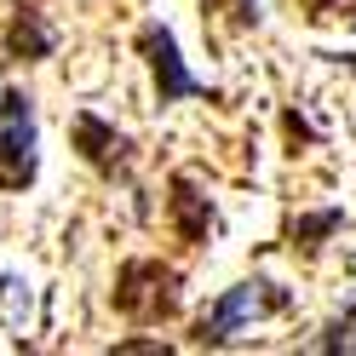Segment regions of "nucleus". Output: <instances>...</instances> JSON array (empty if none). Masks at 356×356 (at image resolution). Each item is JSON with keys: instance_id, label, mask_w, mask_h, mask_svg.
I'll return each mask as SVG.
<instances>
[{"instance_id": "obj_4", "label": "nucleus", "mask_w": 356, "mask_h": 356, "mask_svg": "<svg viewBox=\"0 0 356 356\" xmlns=\"http://www.w3.org/2000/svg\"><path fill=\"white\" fill-rule=\"evenodd\" d=\"M138 52L149 58V75H155V98L161 104H178V98H213L207 81H195L184 70V58H178V40L167 24H144L138 29Z\"/></svg>"}, {"instance_id": "obj_3", "label": "nucleus", "mask_w": 356, "mask_h": 356, "mask_svg": "<svg viewBox=\"0 0 356 356\" xmlns=\"http://www.w3.org/2000/svg\"><path fill=\"white\" fill-rule=\"evenodd\" d=\"M293 305V293H287L282 282H270V276H253V282H236L225 299H218L202 322H195V345H225L230 333L241 327V322H259V316H276V310H287Z\"/></svg>"}, {"instance_id": "obj_5", "label": "nucleus", "mask_w": 356, "mask_h": 356, "mask_svg": "<svg viewBox=\"0 0 356 356\" xmlns=\"http://www.w3.org/2000/svg\"><path fill=\"white\" fill-rule=\"evenodd\" d=\"M70 132H75V149H81V161H86V167H98L104 178L127 172V161H132L127 149H132V144H127V138H121V132L109 127L104 115H92V109H81Z\"/></svg>"}, {"instance_id": "obj_1", "label": "nucleus", "mask_w": 356, "mask_h": 356, "mask_svg": "<svg viewBox=\"0 0 356 356\" xmlns=\"http://www.w3.org/2000/svg\"><path fill=\"white\" fill-rule=\"evenodd\" d=\"M184 305V276L161 259H127L115 270V310L132 322H167Z\"/></svg>"}, {"instance_id": "obj_2", "label": "nucleus", "mask_w": 356, "mask_h": 356, "mask_svg": "<svg viewBox=\"0 0 356 356\" xmlns=\"http://www.w3.org/2000/svg\"><path fill=\"white\" fill-rule=\"evenodd\" d=\"M40 132H35V98L24 86L0 92V190H29L40 172Z\"/></svg>"}, {"instance_id": "obj_11", "label": "nucleus", "mask_w": 356, "mask_h": 356, "mask_svg": "<svg viewBox=\"0 0 356 356\" xmlns=\"http://www.w3.org/2000/svg\"><path fill=\"white\" fill-rule=\"evenodd\" d=\"M17 287H24L17 276H0V322H6V293H17Z\"/></svg>"}, {"instance_id": "obj_6", "label": "nucleus", "mask_w": 356, "mask_h": 356, "mask_svg": "<svg viewBox=\"0 0 356 356\" xmlns=\"http://www.w3.org/2000/svg\"><path fill=\"white\" fill-rule=\"evenodd\" d=\"M6 58H24V63H35V58H52V29H47V17H40L35 6H12V24H6Z\"/></svg>"}, {"instance_id": "obj_9", "label": "nucleus", "mask_w": 356, "mask_h": 356, "mask_svg": "<svg viewBox=\"0 0 356 356\" xmlns=\"http://www.w3.org/2000/svg\"><path fill=\"white\" fill-rule=\"evenodd\" d=\"M316 350H356V305L345 316H333L322 333H316Z\"/></svg>"}, {"instance_id": "obj_13", "label": "nucleus", "mask_w": 356, "mask_h": 356, "mask_svg": "<svg viewBox=\"0 0 356 356\" xmlns=\"http://www.w3.org/2000/svg\"><path fill=\"white\" fill-rule=\"evenodd\" d=\"M350 276H356V253H350Z\"/></svg>"}, {"instance_id": "obj_7", "label": "nucleus", "mask_w": 356, "mask_h": 356, "mask_svg": "<svg viewBox=\"0 0 356 356\" xmlns=\"http://www.w3.org/2000/svg\"><path fill=\"white\" fill-rule=\"evenodd\" d=\"M172 225H178V236H184L190 248H202L207 230H213V202L190 184V178H172Z\"/></svg>"}, {"instance_id": "obj_10", "label": "nucleus", "mask_w": 356, "mask_h": 356, "mask_svg": "<svg viewBox=\"0 0 356 356\" xmlns=\"http://www.w3.org/2000/svg\"><path fill=\"white\" fill-rule=\"evenodd\" d=\"M202 6H207V12H218V6H230V17H236L241 29H253V24H259V0H202Z\"/></svg>"}, {"instance_id": "obj_8", "label": "nucleus", "mask_w": 356, "mask_h": 356, "mask_svg": "<svg viewBox=\"0 0 356 356\" xmlns=\"http://www.w3.org/2000/svg\"><path fill=\"white\" fill-rule=\"evenodd\" d=\"M339 225H345V213H339V207H327V213H305V218H293V225H287V236H293V248L316 253Z\"/></svg>"}, {"instance_id": "obj_12", "label": "nucleus", "mask_w": 356, "mask_h": 356, "mask_svg": "<svg viewBox=\"0 0 356 356\" xmlns=\"http://www.w3.org/2000/svg\"><path fill=\"white\" fill-rule=\"evenodd\" d=\"M339 63H345V70H356V52H345V58H339Z\"/></svg>"}]
</instances>
